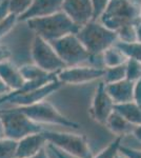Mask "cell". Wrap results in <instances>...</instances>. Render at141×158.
<instances>
[{"mask_svg": "<svg viewBox=\"0 0 141 158\" xmlns=\"http://www.w3.org/2000/svg\"><path fill=\"white\" fill-rule=\"evenodd\" d=\"M98 20L118 35L140 23V6L135 0H110Z\"/></svg>", "mask_w": 141, "mask_h": 158, "instance_id": "1", "label": "cell"}, {"mask_svg": "<svg viewBox=\"0 0 141 158\" xmlns=\"http://www.w3.org/2000/svg\"><path fill=\"white\" fill-rule=\"evenodd\" d=\"M25 23L35 35L42 37L48 42H53L66 35L77 34L80 29L62 11L47 17L27 20Z\"/></svg>", "mask_w": 141, "mask_h": 158, "instance_id": "2", "label": "cell"}, {"mask_svg": "<svg viewBox=\"0 0 141 158\" xmlns=\"http://www.w3.org/2000/svg\"><path fill=\"white\" fill-rule=\"evenodd\" d=\"M76 35L92 57L101 56L104 51L115 45L119 40L116 32L95 19L82 25Z\"/></svg>", "mask_w": 141, "mask_h": 158, "instance_id": "3", "label": "cell"}, {"mask_svg": "<svg viewBox=\"0 0 141 158\" xmlns=\"http://www.w3.org/2000/svg\"><path fill=\"white\" fill-rule=\"evenodd\" d=\"M0 117L4 124L6 137L19 141L29 135L40 133L44 131L42 124L31 119L19 108L13 106L0 111Z\"/></svg>", "mask_w": 141, "mask_h": 158, "instance_id": "4", "label": "cell"}, {"mask_svg": "<svg viewBox=\"0 0 141 158\" xmlns=\"http://www.w3.org/2000/svg\"><path fill=\"white\" fill-rule=\"evenodd\" d=\"M43 134L48 144H52L65 154L75 158H94L88 139L83 135L50 130H44Z\"/></svg>", "mask_w": 141, "mask_h": 158, "instance_id": "5", "label": "cell"}, {"mask_svg": "<svg viewBox=\"0 0 141 158\" xmlns=\"http://www.w3.org/2000/svg\"><path fill=\"white\" fill-rule=\"evenodd\" d=\"M18 108L24 114H27L31 119L42 124V126L51 124V126H60L75 130L79 129L80 127L79 123L61 114L55 106H53L47 100L40 101V102L32 104V106H18Z\"/></svg>", "mask_w": 141, "mask_h": 158, "instance_id": "6", "label": "cell"}, {"mask_svg": "<svg viewBox=\"0 0 141 158\" xmlns=\"http://www.w3.org/2000/svg\"><path fill=\"white\" fill-rule=\"evenodd\" d=\"M31 56L36 65L48 74H58L66 68L53 44L42 37L35 35L31 45Z\"/></svg>", "mask_w": 141, "mask_h": 158, "instance_id": "7", "label": "cell"}, {"mask_svg": "<svg viewBox=\"0 0 141 158\" xmlns=\"http://www.w3.org/2000/svg\"><path fill=\"white\" fill-rule=\"evenodd\" d=\"M51 43L66 67L81 65L91 61V54L76 34L66 35Z\"/></svg>", "mask_w": 141, "mask_h": 158, "instance_id": "8", "label": "cell"}, {"mask_svg": "<svg viewBox=\"0 0 141 158\" xmlns=\"http://www.w3.org/2000/svg\"><path fill=\"white\" fill-rule=\"evenodd\" d=\"M62 85L63 83L58 78H56L54 80L50 81L47 85L35 89L33 91L27 92V93L17 94V93L10 92L9 94L0 97V106L6 103L13 106H16V108H18V106H32V104L45 100L51 94L58 91Z\"/></svg>", "mask_w": 141, "mask_h": 158, "instance_id": "9", "label": "cell"}, {"mask_svg": "<svg viewBox=\"0 0 141 158\" xmlns=\"http://www.w3.org/2000/svg\"><path fill=\"white\" fill-rule=\"evenodd\" d=\"M106 68L95 65L66 67L57 74V78L63 85H84L103 78Z\"/></svg>", "mask_w": 141, "mask_h": 158, "instance_id": "10", "label": "cell"}, {"mask_svg": "<svg viewBox=\"0 0 141 158\" xmlns=\"http://www.w3.org/2000/svg\"><path fill=\"white\" fill-rule=\"evenodd\" d=\"M114 101L107 93L104 81H101L95 90V94L89 110V115L96 122L104 126L109 117L114 112Z\"/></svg>", "mask_w": 141, "mask_h": 158, "instance_id": "11", "label": "cell"}, {"mask_svg": "<svg viewBox=\"0 0 141 158\" xmlns=\"http://www.w3.org/2000/svg\"><path fill=\"white\" fill-rule=\"evenodd\" d=\"M62 12L80 27L94 20V7L92 0H64Z\"/></svg>", "mask_w": 141, "mask_h": 158, "instance_id": "12", "label": "cell"}, {"mask_svg": "<svg viewBox=\"0 0 141 158\" xmlns=\"http://www.w3.org/2000/svg\"><path fill=\"white\" fill-rule=\"evenodd\" d=\"M64 0H33L32 6L19 17V21L27 22L34 18H41L62 11Z\"/></svg>", "mask_w": 141, "mask_h": 158, "instance_id": "13", "label": "cell"}, {"mask_svg": "<svg viewBox=\"0 0 141 158\" xmlns=\"http://www.w3.org/2000/svg\"><path fill=\"white\" fill-rule=\"evenodd\" d=\"M48 143L43 132L25 136L18 141L16 158H30L44 149Z\"/></svg>", "mask_w": 141, "mask_h": 158, "instance_id": "14", "label": "cell"}, {"mask_svg": "<svg viewBox=\"0 0 141 158\" xmlns=\"http://www.w3.org/2000/svg\"><path fill=\"white\" fill-rule=\"evenodd\" d=\"M134 86L135 82L126 78L121 81H118V82L106 83L107 93L111 96L115 104L134 101Z\"/></svg>", "mask_w": 141, "mask_h": 158, "instance_id": "15", "label": "cell"}, {"mask_svg": "<svg viewBox=\"0 0 141 158\" xmlns=\"http://www.w3.org/2000/svg\"><path fill=\"white\" fill-rule=\"evenodd\" d=\"M0 77L10 88L11 92L19 90L25 83L23 76L20 72V68L17 67L11 59L0 62Z\"/></svg>", "mask_w": 141, "mask_h": 158, "instance_id": "16", "label": "cell"}, {"mask_svg": "<svg viewBox=\"0 0 141 158\" xmlns=\"http://www.w3.org/2000/svg\"><path fill=\"white\" fill-rule=\"evenodd\" d=\"M104 126L113 134H115L116 136H121V137L133 133L135 129L134 124L131 123L129 120H126L123 116L120 115L119 113H117L115 110L111 114V116L109 117V119H107V121L106 122Z\"/></svg>", "mask_w": 141, "mask_h": 158, "instance_id": "17", "label": "cell"}, {"mask_svg": "<svg viewBox=\"0 0 141 158\" xmlns=\"http://www.w3.org/2000/svg\"><path fill=\"white\" fill-rule=\"evenodd\" d=\"M115 111L122 115L126 120L133 123L135 127L141 126V106L135 101L126 103L115 104Z\"/></svg>", "mask_w": 141, "mask_h": 158, "instance_id": "18", "label": "cell"}, {"mask_svg": "<svg viewBox=\"0 0 141 158\" xmlns=\"http://www.w3.org/2000/svg\"><path fill=\"white\" fill-rule=\"evenodd\" d=\"M101 57L102 64H103L104 68L117 67V65L124 64L127 61V57L116 44L104 51L103 54L101 55Z\"/></svg>", "mask_w": 141, "mask_h": 158, "instance_id": "19", "label": "cell"}, {"mask_svg": "<svg viewBox=\"0 0 141 158\" xmlns=\"http://www.w3.org/2000/svg\"><path fill=\"white\" fill-rule=\"evenodd\" d=\"M116 45L123 52V54L126 56L127 59H134L141 62V42L136 41H120L118 40Z\"/></svg>", "mask_w": 141, "mask_h": 158, "instance_id": "20", "label": "cell"}, {"mask_svg": "<svg viewBox=\"0 0 141 158\" xmlns=\"http://www.w3.org/2000/svg\"><path fill=\"white\" fill-rule=\"evenodd\" d=\"M19 68H20V72H21L25 81L37 80V79H41L51 75V74L47 73L45 71H43L42 69H40L38 65H36L34 62L25 63V64L21 65Z\"/></svg>", "mask_w": 141, "mask_h": 158, "instance_id": "21", "label": "cell"}, {"mask_svg": "<svg viewBox=\"0 0 141 158\" xmlns=\"http://www.w3.org/2000/svg\"><path fill=\"white\" fill-rule=\"evenodd\" d=\"M126 78V63L112 68H106L103 81L106 83H114Z\"/></svg>", "mask_w": 141, "mask_h": 158, "instance_id": "22", "label": "cell"}, {"mask_svg": "<svg viewBox=\"0 0 141 158\" xmlns=\"http://www.w3.org/2000/svg\"><path fill=\"white\" fill-rule=\"evenodd\" d=\"M18 141L3 137L0 139V158H16Z\"/></svg>", "mask_w": 141, "mask_h": 158, "instance_id": "23", "label": "cell"}, {"mask_svg": "<svg viewBox=\"0 0 141 158\" xmlns=\"http://www.w3.org/2000/svg\"><path fill=\"white\" fill-rule=\"evenodd\" d=\"M122 146V137L117 136L106 148H104L101 152H99L94 158H116L120 151V147Z\"/></svg>", "mask_w": 141, "mask_h": 158, "instance_id": "24", "label": "cell"}, {"mask_svg": "<svg viewBox=\"0 0 141 158\" xmlns=\"http://www.w3.org/2000/svg\"><path fill=\"white\" fill-rule=\"evenodd\" d=\"M33 0H9L10 11L12 14L20 17L30 9Z\"/></svg>", "mask_w": 141, "mask_h": 158, "instance_id": "25", "label": "cell"}, {"mask_svg": "<svg viewBox=\"0 0 141 158\" xmlns=\"http://www.w3.org/2000/svg\"><path fill=\"white\" fill-rule=\"evenodd\" d=\"M141 78V62L134 59L126 61V79L136 82Z\"/></svg>", "mask_w": 141, "mask_h": 158, "instance_id": "26", "label": "cell"}, {"mask_svg": "<svg viewBox=\"0 0 141 158\" xmlns=\"http://www.w3.org/2000/svg\"><path fill=\"white\" fill-rule=\"evenodd\" d=\"M17 22H19V17L15 14H10L4 20L0 22V40L11 33Z\"/></svg>", "mask_w": 141, "mask_h": 158, "instance_id": "27", "label": "cell"}, {"mask_svg": "<svg viewBox=\"0 0 141 158\" xmlns=\"http://www.w3.org/2000/svg\"><path fill=\"white\" fill-rule=\"evenodd\" d=\"M109 2H110V0H92V3H93V7H94V19L95 20L99 19L100 15L106 10Z\"/></svg>", "mask_w": 141, "mask_h": 158, "instance_id": "28", "label": "cell"}, {"mask_svg": "<svg viewBox=\"0 0 141 158\" xmlns=\"http://www.w3.org/2000/svg\"><path fill=\"white\" fill-rule=\"evenodd\" d=\"M119 152L121 154H123L124 156H126L127 158H141V150H136L129 147L121 146Z\"/></svg>", "mask_w": 141, "mask_h": 158, "instance_id": "29", "label": "cell"}, {"mask_svg": "<svg viewBox=\"0 0 141 158\" xmlns=\"http://www.w3.org/2000/svg\"><path fill=\"white\" fill-rule=\"evenodd\" d=\"M10 14L11 11H10L9 0H1L0 1V22L6 19Z\"/></svg>", "mask_w": 141, "mask_h": 158, "instance_id": "30", "label": "cell"}, {"mask_svg": "<svg viewBox=\"0 0 141 158\" xmlns=\"http://www.w3.org/2000/svg\"><path fill=\"white\" fill-rule=\"evenodd\" d=\"M134 101L141 106V78L135 82L134 86Z\"/></svg>", "mask_w": 141, "mask_h": 158, "instance_id": "31", "label": "cell"}, {"mask_svg": "<svg viewBox=\"0 0 141 158\" xmlns=\"http://www.w3.org/2000/svg\"><path fill=\"white\" fill-rule=\"evenodd\" d=\"M11 51H10L6 45L0 43V62H3L6 60H9L11 58Z\"/></svg>", "mask_w": 141, "mask_h": 158, "instance_id": "32", "label": "cell"}, {"mask_svg": "<svg viewBox=\"0 0 141 158\" xmlns=\"http://www.w3.org/2000/svg\"><path fill=\"white\" fill-rule=\"evenodd\" d=\"M11 90H10V88L7 86L6 83L3 82V80L1 79L0 77V97H2V96L6 95V94H9Z\"/></svg>", "mask_w": 141, "mask_h": 158, "instance_id": "33", "label": "cell"}, {"mask_svg": "<svg viewBox=\"0 0 141 158\" xmlns=\"http://www.w3.org/2000/svg\"><path fill=\"white\" fill-rule=\"evenodd\" d=\"M48 148H50L51 150H52V151L55 153L56 154V156H57L58 158H66L65 157V155L63 154V152H61L60 150H58L57 148H55L54 146H52V144H48Z\"/></svg>", "mask_w": 141, "mask_h": 158, "instance_id": "34", "label": "cell"}, {"mask_svg": "<svg viewBox=\"0 0 141 158\" xmlns=\"http://www.w3.org/2000/svg\"><path fill=\"white\" fill-rule=\"evenodd\" d=\"M30 158H50L48 157V153H47V149H42L40 152H38L37 154L34 155L33 157H30Z\"/></svg>", "mask_w": 141, "mask_h": 158, "instance_id": "35", "label": "cell"}, {"mask_svg": "<svg viewBox=\"0 0 141 158\" xmlns=\"http://www.w3.org/2000/svg\"><path fill=\"white\" fill-rule=\"evenodd\" d=\"M133 134H134V136L137 138L139 141L141 142V126H137L135 127L134 129V132H133Z\"/></svg>", "mask_w": 141, "mask_h": 158, "instance_id": "36", "label": "cell"}, {"mask_svg": "<svg viewBox=\"0 0 141 158\" xmlns=\"http://www.w3.org/2000/svg\"><path fill=\"white\" fill-rule=\"evenodd\" d=\"M6 137V130H4V124L2 121L1 117H0V139Z\"/></svg>", "mask_w": 141, "mask_h": 158, "instance_id": "37", "label": "cell"}, {"mask_svg": "<svg viewBox=\"0 0 141 158\" xmlns=\"http://www.w3.org/2000/svg\"><path fill=\"white\" fill-rule=\"evenodd\" d=\"M136 33H137V40L141 42V22L136 27Z\"/></svg>", "mask_w": 141, "mask_h": 158, "instance_id": "38", "label": "cell"}, {"mask_svg": "<svg viewBox=\"0 0 141 158\" xmlns=\"http://www.w3.org/2000/svg\"><path fill=\"white\" fill-rule=\"evenodd\" d=\"M116 158H127L126 156H124V155L123 154H121V153H118V155H117V156H116Z\"/></svg>", "mask_w": 141, "mask_h": 158, "instance_id": "39", "label": "cell"}, {"mask_svg": "<svg viewBox=\"0 0 141 158\" xmlns=\"http://www.w3.org/2000/svg\"><path fill=\"white\" fill-rule=\"evenodd\" d=\"M140 16H141V6H140Z\"/></svg>", "mask_w": 141, "mask_h": 158, "instance_id": "40", "label": "cell"}]
</instances>
